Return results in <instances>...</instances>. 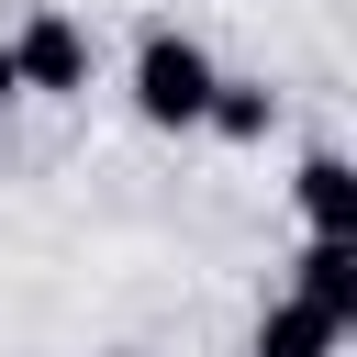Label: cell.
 Returning a JSON list of instances; mask_svg holds the SVG:
<instances>
[{
  "instance_id": "6da1fadb",
  "label": "cell",
  "mask_w": 357,
  "mask_h": 357,
  "mask_svg": "<svg viewBox=\"0 0 357 357\" xmlns=\"http://www.w3.org/2000/svg\"><path fill=\"white\" fill-rule=\"evenodd\" d=\"M212 56H201V33H178V22H156L145 45H134V123H156V134H201V100H212Z\"/></svg>"
},
{
  "instance_id": "7a4b0ae2",
  "label": "cell",
  "mask_w": 357,
  "mask_h": 357,
  "mask_svg": "<svg viewBox=\"0 0 357 357\" xmlns=\"http://www.w3.org/2000/svg\"><path fill=\"white\" fill-rule=\"evenodd\" d=\"M11 67H22V100H78V89H89V67H100V45H89V22H78V11L33 0V11L11 22Z\"/></svg>"
},
{
  "instance_id": "3957f363",
  "label": "cell",
  "mask_w": 357,
  "mask_h": 357,
  "mask_svg": "<svg viewBox=\"0 0 357 357\" xmlns=\"http://www.w3.org/2000/svg\"><path fill=\"white\" fill-rule=\"evenodd\" d=\"M290 201H301L312 234H357V167H346L335 145H312V156L290 167Z\"/></svg>"
},
{
  "instance_id": "277c9868",
  "label": "cell",
  "mask_w": 357,
  "mask_h": 357,
  "mask_svg": "<svg viewBox=\"0 0 357 357\" xmlns=\"http://www.w3.org/2000/svg\"><path fill=\"white\" fill-rule=\"evenodd\" d=\"M290 290H301L312 312H335V324H357V234H312V245L290 257Z\"/></svg>"
},
{
  "instance_id": "5b68a950",
  "label": "cell",
  "mask_w": 357,
  "mask_h": 357,
  "mask_svg": "<svg viewBox=\"0 0 357 357\" xmlns=\"http://www.w3.org/2000/svg\"><path fill=\"white\" fill-rule=\"evenodd\" d=\"M335 346H346V324L312 312L301 290H279V301L257 312V335H245V357H335Z\"/></svg>"
},
{
  "instance_id": "8992f818",
  "label": "cell",
  "mask_w": 357,
  "mask_h": 357,
  "mask_svg": "<svg viewBox=\"0 0 357 357\" xmlns=\"http://www.w3.org/2000/svg\"><path fill=\"white\" fill-rule=\"evenodd\" d=\"M201 134H223V145H268V134H279V89H268V78H212Z\"/></svg>"
},
{
  "instance_id": "52a82bcc",
  "label": "cell",
  "mask_w": 357,
  "mask_h": 357,
  "mask_svg": "<svg viewBox=\"0 0 357 357\" xmlns=\"http://www.w3.org/2000/svg\"><path fill=\"white\" fill-rule=\"evenodd\" d=\"M22 100V67H11V33H0V112Z\"/></svg>"
}]
</instances>
